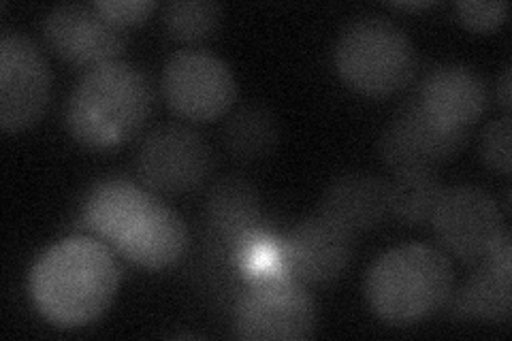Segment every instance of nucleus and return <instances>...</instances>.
<instances>
[{"label": "nucleus", "instance_id": "obj_26", "mask_svg": "<svg viewBox=\"0 0 512 341\" xmlns=\"http://www.w3.org/2000/svg\"><path fill=\"white\" fill-rule=\"evenodd\" d=\"M434 3H427V0H423V3H393V7L397 9H427Z\"/></svg>", "mask_w": 512, "mask_h": 341}, {"label": "nucleus", "instance_id": "obj_1", "mask_svg": "<svg viewBox=\"0 0 512 341\" xmlns=\"http://www.w3.org/2000/svg\"><path fill=\"white\" fill-rule=\"evenodd\" d=\"M120 269L107 246L71 237L47 250L30 273V297L56 327L75 329L99 318L114 301Z\"/></svg>", "mask_w": 512, "mask_h": 341}, {"label": "nucleus", "instance_id": "obj_16", "mask_svg": "<svg viewBox=\"0 0 512 341\" xmlns=\"http://www.w3.org/2000/svg\"><path fill=\"white\" fill-rule=\"evenodd\" d=\"M205 220L222 239H244L261 220V199L244 177H224L207 192Z\"/></svg>", "mask_w": 512, "mask_h": 341}, {"label": "nucleus", "instance_id": "obj_13", "mask_svg": "<svg viewBox=\"0 0 512 341\" xmlns=\"http://www.w3.org/2000/svg\"><path fill=\"white\" fill-rule=\"evenodd\" d=\"M188 231L171 207L148 197L114 246L146 269H165L184 254Z\"/></svg>", "mask_w": 512, "mask_h": 341}, {"label": "nucleus", "instance_id": "obj_14", "mask_svg": "<svg viewBox=\"0 0 512 341\" xmlns=\"http://www.w3.org/2000/svg\"><path fill=\"white\" fill-rule=\"evenodd\" d=\"M419 103L444 126L470 131L489 105V92L483 77L474 69L463 64H444L423 81Z\"/></svg>", "mask_w": 512, "mask_h": 341}, {"label": "nucleus", "instance_id": "obj_17", "mask_svg": "<svg viewBox=\"0 0 512 341\" xmlns=\"http://www.w3.org/2000/svg\"><path fill=\"white\" fill-rule=\"evenodd\" d=\"M512 312V267L480 263L455 301L453 314L459 318L506 322Z\"/></svg>", "mask_w": 512, "mask_h": 341}, {"label": "nucleus", "instance_id": "obj_21", "mask_svg": "<svg viewBox=\"0 0 512 341\" xmlns=\"http://www.w3.org/2000/svg\"><path fill=\"white\" fill-rule=\"evenodd\" d=\"M163 22L169 35L182 43L210 39L222 22V7L212 0H178L165 9Z\"/></svg>", "mask_w": 512, "mask_h": 341}, {"label": "nucleus", "instance_id": "obj_3", "mask_svg": "<svg viewBox=\"0 0 512 341\" xmlns=\"http://www.w3.org/2000/svg\"><path fill=\"white\" fill-rule=\"evenodd\" d=\"M453 292V267L429 246H402L382 254L367 273L372 310L391 324H414L436 314Z\"/></svg>", "mask_w": 512, "mask_h": 341}, {"label": "nucleus", "instance_id": "obj_22", "mask_svg": "<svg viewBox=\"0 0 512 341\" xmlns=\"http://www.w3.org/2000/svg\"><path fill=\"white\" fill-rule=\"evenodd\" d=\"M480 154H483V160L493 171L504 173V175L510 173V118L508 116L491 122L485 128L483 141H480Z\"/></svg>", "mask_w": 512, "mask_h": 341}, {"label": "nucleus", "instance_id": "obj_2", "mask_svg": "<svg viewBox=\"0 0 512 341\" xmlns=\"http://www.w3.org/2000/svg\"><path fill=\"white\" fill-rule=\"evenodd\" d=\"M152 86L128 62H107L90 69L67 105L71 135L88 148H116L133 139L152 111Z\"/></svg>", "mask_w": 512, "mask_h": 341}, {"label": "nucleus", "instance_id": "obj_24", "mask_svg": "<svg viewBox=\"0 0 512 341\" xmlns=\"http://www.w3.org/2000/svg\"><path fill=\"white\" fill-rule=\"evenodd\" d=\"M94 7L120 28L141 24L156 9L154 0H96Z\"/></svg>", "mask_w": 512, "mask_h": 341}, {"label": "nucleus", "instance_id": "obj_23", "mask_svg": "<svg viewBox=\"0 0 512 341\" xmlns=\"http://www.w3.org/2000/svg\"><path fill=\"white\" fill-rule=\"evenodd\" d=\"M455 11L457 18L468 28L476 32H489L504 22L508 5L504 0H489V3H485V0H461L455 5Z\"/></svg>", "mask_w": 512, "mask_h": 341}, {"label": "nucleus", "instance_id": "obj_9", "mask_svg": "<svg viewBox=\"0 0 512 341\" xmlns=\"http://www.w3.org/2000/svg\"><path fill=\"white\" fill-rule=\"evenodd\" d=\"M431 224L448 252L478 265L487 261L506 231L502 209L476 186L444 188Z\"/></svg>", "mask_w": 512, "mask_h": 341}, {"label": "nucleus", "instance_id": "obj_18", "mask_svg": "<svg viewBox=\"0 0 512 341\" xmlns=\"http://www.w3.org/2000/svg\"><path fill=\"white\" fill-rule=\"evenodd\" d=\"M150 194L126 180H105L94 186L84 205V222L96 235L116 243Z\"/></svg>", "mask_w": 512, "mask_h": 341}, {"label": "nucleus", "instance_id": "obj_4", "mask_svg": "<svg viewBox=\"0 0 512 341\" xmlns=\"http://www.w3.org/2000/svg\"><path fill=\"white\" fill-rule=\"evenodd\" d=\"M335 67L350 88L367 96H389L412 81L416 52L397 24L380 15H365L342 30L335 45Z\"/></svg>", "mask_w": 512, "mask_h": 341}, {"label": "nucleus", "instance_id": "obj_25", "mask_svg": "<svg viewBox=\"0 0 512 341\" xmlns=\"http://www.w3.org/2000/svg\"><path fill=\"white\" fill-rule=\"evenodd\" d=\"M498 101L504 109H510V67L504 69L498 84Z\"/></svg>", "mask_w": 512, "mask_h": 341}, {"label": "nucleus", "instance_id": "obj_12", "mask_svg": "<svg viewBox=\"0 0 512 341\" xmlns=\"http://www.w3.org/2000/svg\"><path fill=\"white\" fill-rule=\"evenodd\" d=\"M350 258L352 235L320 214L299 222L284 243L286 269L306 284H327L340 278Z\"/></svg>", "mask_w": 512, "mask_h": 341}, {"label": "nucleus", "instance_id": "obj_8", "mask_svg": "<svg viewBox=\"0 0 512 341\" xmlns=\"http://www.w3.org/2000/svg\"><path fill=\"white\" fill-rule=\"evenodd\" d=\"M52 73L39 47L20 32L0 37V124L18 133L35 124L47 107Z\"/></svg>", "mask_w": 512, "mask_h": 341}, {"label": "nucleus", "instance_id": "obj_6", "mask_svg": "<svg viewBox=\"0 0 512 341\" xmlns=\"http://www.w3.org/2000/svg\"><path fill=\"white\" fill-rule=\"evenodd\" d=\"M214 167L210 143L184 124L158 126L141 141L137 173L154 192L184 194L197 190Z\"/></svg>", "mask_w": 512, "mask_h": 341}, {"label": "nucleus", "instance_id": "obj_10", "mask_svg": "<svg viewBox=\"0 0 512 341\" xmlns=\"http://www.w3.org/2000/svg\"><path fill=\"white\" fill-rule=\"evenodd\" d=\"M470 131L448 128L431 118L419 99L406 105L380 139L382 160L395 171H434L468 143Z\"/></svg>", "mask_w": 512, "mask_h": 341}, {"label": "nucleus", "instance_id": "obj_15", "mask_svg": "<svg viewBox=\"0 0 512 341\" xmlns=\"http://www.w3.org/2000/svg\"><path fill=\"white\" fill-rule=\"evenodd\" d=\"M318 214L348 235L372 231L391 216V184L370 173L340 175L325 190Z\"/></svg>", "mask_w": 512, "mask_h": 341}, {"label": "nucleus", "instance_id": "obj_11", "mask_svg": "<svg viewBox=\"0 0 512 341\" xmlns=\"http://www.w3.org/2000/svg\"><path fill=\"white\" fill-rule=\"evenodd\" d=\"M43 37L52 50L75 67L96 69L116 62L124 52L126 35L94 5H58L43 20Z\"/></svg>", "mask_w": 512, "mask_h": 341}, {"label": "nucleus", "instance_id": "obj_5", "mask_svg": "<svg viewBox=\"0 0 512 341\" xmlns=\"http://www.w3.org/2000/svg\"><path fill=\"white\" fill-rule=\"evenodd\" d=\"M235 335L248 341L306 339L316 327L310 292L280 275L254 282L235 307Z\"/></svg>", "mask_w": 512, "mask_h": 341}, {"label": "nucleus", "instance_id": "obj_20", "mask_svg": "<svg viewBox=\"0 0 512 341\" xmlns=\"http://www.w3.org/2000/svg\"><path fill=\"white\" fill-rule=\"evenodd\" d=\"M391 184V216L404 224H423L434 218L444 186L434 171L397 173Z\"/></svg>", "mask_w": 512, "mask_h": 341}, {"label": "nucleus", "instance_id": "obj_7", "mask_svg": "<svg viewBox=\"0 0 512 341\" xmlns=\"http://www.w3.org/2000/svg\"><path fill=\"white\" fill-rule=\"evenodd\" d=\"M163 92L178 116L210 122L229 111L237 86L229 64L222 58L205 50H184L165 64Z\"/></svg>", "mask_w": 512, "mask_h": 341}, {"label": "nucleus", "instance_id": "obj_19", "mask_svg": "<svg viewBox=\"0 0 512 341\" xmlns=\"http://www.w3.org/2000/svg\"><path fill=\"white\" fill-rule=\"evenodd\" d=\"M278 135L274 111L261 103L242 105L231 113L222 128L224 148L242 162H254L269 156L276 150Z\"/></svg>", "mask_w": 512, "mask_h": 341}]
</instances>
